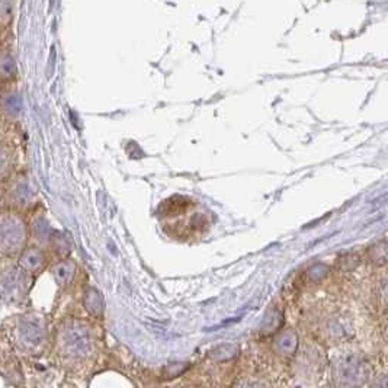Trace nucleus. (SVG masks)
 I'll return each mask as SVG.
<instances>
[{
	"mask_svg": "<svg viewBox=\"0 0 388 388\" xmlns=\"http://www.w3.org/2000/svg\"><path fill=\"white\" fill-rule=\"evenodd\" d=\"M9 336L19 353L26 355V357H34V355L41 353L47 342L45 320L37 313H23L16 316L11 323Z\"/></svg>",
	"mask_w": 388,
	"mask_h": 388,
	"instance_id": "1",
	"label": "nucleus"
},
{
	"mask_svg": "<svg viewBox=\"0 0 388 388\" xmlns=\"http://www.w3.org/2000/svg\"><path fill=\"white\" fill-rule=\"evenodd\" d=\"M58 349L66 360L82 361L93 349V338L87 326L72 321L64 325L58 333Z\"/></svg>",
	"mask_w": 388,
	"mask_h": 388,
	"instance_id": "2",
	"label": "nucleus"
},
{
	"mask_svg": "<svg viewBox=\"0 0 388 388\" xmlns=\"http://www.w3.org/2000/svg\"><path fill=\"white\" fill-rule=\"evenodd\" d=\"M28 242V227L23 218L14 211L0 214V254H19Z\"/></svg>",
	"mask_w": 388,
	"mask_h": 388,
	"instance_id": "3",
	"label": "nucleus"
},
{
	"mask_svg": "<svg viewBox=\"0 0 388 388\" xmlns=\"http://www.w3.org/2000/svg\"><path fill=\"white\" fill-rule=\"evenodd\" d=\"M28 294V274L19 265H0V303L21 304Z\"/></svg>",
	"mask_w": 388,
	"mask_h": 388,
	"instance_id": "4",
	"label": "nucleus"
},
{
	"mask_svg": "<svg viewBox=\"0 0 388 388\" xmlns=\"http://www.w3.org/2000/svg\"><path fill=\"white\" fill-rule=\"evenodd\" d=\"M34 200V190L31 188L28 176L21 173L18 175L8 188V203L18 210H25L32 204Z\"/></svg>",
	"mask_w": 388,
	"mask_h": 388,
	"instance_id": "5",
	"label": "nucleus"
},
{
	"mask_svg": "<svg viewBox=\"0 0 388 388\" xmlns=\"http://www.w3.org/2000/svg\"><path fill=\"white\" fill-rule=\"evenodd\" d=\"M45 261L44 250L38 246H31L23 247V250L19 253L18 265L26 274H38L44 268Z\"/></svg>",
	"mask_w": 388,
	"mask_h": 388,
	"instance_id": "6",
	"label": "nucleus"
},
{
	"mask_svg": "<svg viewBox=\"0 0 388 388\" xmlns=\"http://www.w3.org/2000/svg\"><path fill=\"white\" fill-rule=\"evenodd\" d=\"M22 98L16 90L6 92L0 98V111L9 119H18L22 115Z\"/></svg>",
	"mask_w": 388,
	"mask_h": 388,
	"instance_id": "7",
	"label": "nucleus"
},
{
	"mask_svg": "<svg viewBox=\"0 0 388 388\" xmlns=\"http://www.w3.org/2000/svg\"><path fill=\"white\" fill-rule=\"evenodd\" d=\"M362 365L358 362L357 358H345L339 365V375L342 379L357 381L361 378Z\"/></svg>",
	"mask_w": 388,
	"mask_h": 388,
	"instance_id": "8",
	"label": "nucleus"
},
{
	"mask_svg": "<svg viewBox=\"0 0 388 388\" xmlns=\"http://www.w3.org/2000/svg\"><path fill=\"white\" fill-rule=\"evenodd\" d=\"M76 272V266L72 261H63L60 264L55 265V268L53 269V275L54 279L58 285H68Z\"/></svg>",
	"mask_w": 388,
	"mask_h": 388,
	"instance_id": "9",
	"label": "nucleus"
},
{
	"mask_svg": "<svg viewBox=\"0 0 388 388\" xmlns=\"http://www.w3.org/2000/svg\"><path fill=\"white\" fill-rule=\"evenodd\" d=\"M85 306H86V310L93 316H99L102 313L104 301H102V297L98 291L93 289V288H90L87 291L86 298H85Z\"/></svg>",
	"mask_w": 388,
	"mask_h": 388,
	"instance_id": "10",
	"label": "nucleus"
},
{
	"mask_svg": "<svg viewBox=\"0 0 388 388\" xmlns=\"http://www.w3.org/2000/svg\"><path fill=\"white\" fill-rule=\"evenodd\" d=\"M32 235H34V237L40 243H48L51 239L53 230L50 229L48 222L43 217H40V218L34 220V222H32Z\"/></svg>",
	"mask_w": 388,
	"mask_h": 388,
	"instance_id": "11",
	"label": "nucleus"
},
{
	"mask_svg": "<svg viewBox=\"0 0 388 388\" xmlns=\"http://www.w3.org/2000/svg\"><path fill=\"white\" fill-rule=\"evenodd\" d=\"M16 75V61L11 53L0 54V79H11Z\"/></svg>",
	"mask_w": 388,
	"mask_h": 388,
	"instance_id": "12",
	"label": "nucleus"
},
{
	"mask_svg": "<svg viewBox=\"0 0 388 388\" xmlns=\"http://www.w3.org/2000/svg\"><path fill=\"white\" fill-rule=\"evenodd\" d=\"M14 165V157L9 149L4 144H0V182L5 180L12 171Z\"/></svg>",
	"mask_w": 388,
	"mask_h": 388,
	"instance_id": "13",
	"label": "nucleus"
},
{
	"mask_svg": "<svg viewBox=\"0 0 388 388\" xmlns=\"http://www.w3.org/2000/svg\"><path fill=\"white\" fill-rule=\"evenodd\" d=\"M278 346L282 352L293 353L297 347V336L293 332H286L278 339Z\"/></svg>",
	"mask_w": 388,
	"mask_h": 388,
	"instance_id": "14",
	"label": "nucleus"
},
{
	"mask_svg": "<svg viewBox=\"0 0 388 388\" xmlns=\"http://www.w3.org/2000/svg\"><path fill=\"white\" fill-rule=\"evenodd\" d=\"M14 14L12 0H0V18L8 19Z\"/></svg>",
	"mask_w": 388,
	"mask_h": 388,
	"instance_id": "15",
	"label": "nucleus"
}]
</instances>
